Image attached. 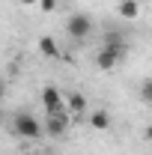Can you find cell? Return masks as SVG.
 Segmentation results:
<instances>
[{
  "instance_id": "cell-5",
  "label": "cell",
  "mask_w": 152,
  "mask_h": 155,
  "mask_svg": "<svg viewBox=\"0 0 152 155\" xmlns=\"http://www.w3.org/2000/svg\"><path fill=\"white\" fill-rule=\"evenodd\" d=\"M42 107H45V114H60V110H66V96L57 87H45L42 90Z\"/></svg>"
},
{
  "instance_id": "cell-4",
  "label": "cell",
  "mask_w": 152,
  "mask_h": 155,
  "mask_svg": "<svg viewBox=\"0 0 152 155\" xmlns=\"http://www.w3.org/2000/svg\"><path fill=\"white\" fill-rule=\"evenodd\" d=\"M69 128V114L60 110V114H45V125H42V134H51V137H60L66 134Z\"/></svg>"
},
{
  "instance_id": "cell-16",
  "label": "cell",
  "mask_w": 152,
  "mask_h": 155,
  "mask_svg": "<svg viewBox=\"0 0 152 155\" xmlns=\"http://www.w3.org/2000/svg\"><path fill=\"white\" fill-rule=\"evenodd\" d=\"M63 3H72V0H63Z\"/></svg>"
},
{
  "instance_id": "cell-3",
  "label": "cell",
  "mask_w": 152,
  "mask_h": 155,
  "mask_svg": "<svg viewBox=\"0 0 152 155\" xmlns=\"http://www.w3.org/2000/svg\"><path fill=\"white\" fill-rule=\"evenodd\" d=\"M66 33L72 39H87L93 33V18L87 15V12H75V15H69L66 21Z\"/></svg>"
},
{
  "instance_id": "cell-8",
  "label": "cell",
  "mask_w": 152,
  "mask_h": 155,
  "mask_svg": "<svg viewBox=\"0 0 152 155\" xmlns=\"http://www.w3.org/2000/svg\"><path fill=\"white\" fill-rule=\"evenodd\" d=\"M90 128H95V131H107V128H111V114H107V110H95V114L90 116Z\"/></svg>"
},
{
  "instance_id": "cell-12",
  "label": "cell",
  "mask_w": 152,
  "mask_h": 155,
  "mask_svg": "<svg viewBox=\"0 0 152 155\" xmlns=\"http://www.w3.org/2000/svg\"><path fill=\"white\" fill-rule=\"evenodd\" d=\"M3 98H6V84L0 81V107H3Z\"/></svg>"
},
{
  "instance_id": "cell-13",
  "label": "cell",
  "mask_w": 152,
  "mask_h": 155,
  "mask_svg": "<svg viewBox=\"0 0 152 155\" xmlns=\"http://www.w3.org/2000/svg\"><path fill=\"white\" fill-rule=\"evenodd\" d=\"M21 3H24V6H36L39 0H21Z\"/></svg>"
},
{
  "instance_id": "cell-6",
  "label": "cell",
  "mask_w": 152,
  "mask_h": 155,
  "mask_svg": "<svg viewBox=\"0 0 152 155\" xmlns=\"http://www.w3.org/2000/svg\"><path fill=\"white\" fill-rule=\"evenodd\" d=\"M87 96H81V93H72V96H66V114L72 116H81L84 110H87Z\"/></svg>"
},
{
  "instance_id": "cell-11",
  "label": "cell",
  "mask_w": 152,
  "mask_h": 155,
  "mask_svg": "<svg viewBox=\"0 0 152 155\" xmlns=\"http://www.w3.org/2000/svg\"><path fill=\"white\" fill-rule=\"evenodd\" d=\"M57 3H60V0H39L36 6L42 9V12H54V9H57Z\"/></svg>"
},
{
  "instance_id": "cell-2",
  "label": "cell",
  "mask_w": 152,
  "mask_h": 155,
  "mask_svg": "<svg viewBox=\"0 0 152 155\" xmlns=\"http://www.w3.org/2000/svg\"><path fill=\"white\" fill-rule=\"evenodd\" d=\"M125 51H128V42L101 45V48H98V54H95V66H98L101 72H111V69H116V63L125 57Z\"/></svg>"
},
{
  "instance_id": "cell-7",
  "label": "cell",
  "mask_w": 152,
  "mask_h": 155,
  "mask_svg": "<svg viewBox=\"0 0 152 155\" xmlns=\"http://www.w3.org/2000/svg\"><path fill=\"white\" fill-rule=\"evenodd\" d=\"M39 54H42V57H48V60H57V57H60V45H57V39L42 36V39H39Z\"/></svg>"
},
{
  "instance_id": "cell-14",
  "label": "cell",
  "mask_w": 152,
  "mask_h": 155,
  "mask_svg": "<svg viewBox=\"0 0 152 155\" xmlns=\"http://www.w3.org/2000/svg\"><path fill=\"white\" fill-rule=\"evenodd\" d=\"M3 122H6V116H3V107H0V128H3Z\"/></svg>"
},
{
  "instance_id": "cell-1",
  "label": "cell",
  "mask_w": 152,
  "mask_h": 155,
  "mask_svg": "<svg viewBox=\"0 0 152 155\" xmlns=\"http://www.w3.org/2000/svg\"><path fill=\"white\" fill-rule=\"evenodd\" d=\"M12 131L24 140H36V137H42V122L30 110H21V114L12 116Z\"/></svg>"
},
{
  "instance_id": "cell-15",
  "label": "cell",
  "mask_w": 152,
  "mask_h": 155,
  "mask_svg": "<svg viewBox=\"0 0 152 155\" xmlns=\"http://www.w3.org/2000/svg\"><path fill=\"white\" fill-rule=\"evenodd\" d=\"M42 155H57V152H51V149H48V152H42Z\"/></svg>"
},
{
  "instance_id": "cell-9",
  "label": "cell",
  "mask_w": 152,
  "mask_h": 155,
  "mask_svg": "<svg viewBox=\"0 0 152 155\" xmlns=\"http://www.w3.org/2000/svg\"><path fill=\"white\" fill-rule=\"evenodd\" d=\"M119 15H122V18H137V15H140V3H137V0H119Z\"/></svg>"
},
{
  "instance_id": "cell-10",
  "label": "cell",
  "mask_w": 152,
  "mask_h": 155,
  "mask_svg": "<svg viewBox=\"0 0 152 155\" xmlns=\"http://www.w3.org/2000/svg\"><path fill=\"white\" fill-rule=\"evenodd\" d=\"M140 98H143V104H149V101H152V81H143V87H140Z\"/></svg>"
}]
</instances>
